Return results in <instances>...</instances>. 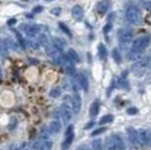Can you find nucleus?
Returning <instances> with one entry per match:
<instances>
[{
  "instance_id": "f257e3e1",
  "label": "nucleus",
  "mask_w": 151,
  "mask_h": 150,
  "mask_svg": "<svg viewBox=\"0 0 151 150\" xmlns=\"http://www.w3.org/2000/svg\"><path fill=\"white\" fill-rule=\"evenodd\" d=\"M126 20L132 25H141L142 23V15L137 6H129L125 12Z\"/></svg>"
},
{
  "instance_id": "412c9836",
  "label": "nucleus",
  "mask_w": 151,
  "mask_h": 150,
  "mask_svg": "<svg viewBox=\"0 0 151 150\" xmlns=\"http://www.w3.org/2000/svg\"><path fill=\"white\" fill-rule=\"evenodd\" d=\"M73 138H75V133H70V134H65V139H64V142L62 144V148L63 149H65V148H68L71 142L73 141Z\"/></svg>"
},
{
  "instance_id": "1a4fd4ad",
  "label": "nucleus",
  "mask_w": 151,
  "mask_h": 150,
  "mask_svg": "<svg viewBox=\"0 0 151 150\" xmlns=\"http://www.w3.org/2000/svg\"><path fill=\"white\" fill-rule=\"evenodd\" d=\"M61 116H62L63 122L65 124L70 122L71 116H72V108L68 104H62V106H61Z\"/></svg>"
},
{
  "instance_id": "b1692460",
  "label": "nucleus",
  "mask_w": 151,
  "mask_h": 150,
  "mask_svg": "<svg viewBox=\"0 0 151 150\" xmlns=\"http://www.w3.org/2000/svg\"><path fill=\"white\" fill-rule=\"evenodd\" d=\"M112 56H113V59L115 60V62L121 63V61H122V56H121V53L119 52L117 49H114V50L112 51Z\"/></svg>"
},
{
  "instance_id": "2eb2a0df",
  "label": "nucleus",
  "mask_w": 151,
  "mask_h": 150,
  "mask_svg": "<svg viewBox=\"0 0 151 150\" xmlns=\"http://www.w3.org/2000/svg\"><path fill=\"white\" fill-rule=\"evenodd\" d=\"M49 131L51 133H59V132L61 131V123L59 122V121H52L49 125Z\"/></svg>"
},
{
  "instance_id": "6ab92c4d",
  "label": "nucleus",
  "mask_w": 151,
  "mask_h": 150,
  "mask_svg": "<svg viewBox=\"0 0 151 150\" xmlns=\"http://www.w3.org/2000/svg\"><path fill=\"white\" fill-rule=\"evenodd\" d=\"M9 53V49L8 45L5 42V40L0 38V56H7Z\"/></svg>"
},
{
  "instance_id": "39448f33",
  "label": "nucleus",
  "mask_w": 151,
  "mask_h": 150,
  "mask_svg": "<svg viewBox=\"0 0 151 150\" xmlns=\"http://www.w3.org/2000/svg\"><path fill=\"white\" fill-rule=\"evenodd\" d=\"M149 67H150V59L148 56L147 58H141V59H138V61L133 64L132 72L135 76L141 77Z\"/></svg>"
},
{
  "instance_id": "0eeeda50",
  "label": "nucleus",
  "mask_w": 151,
  "mask_h": 150,
  "mask_svg": "<svg viewBox=\"0 0 151 150\" xmlns=\"http://www.w3.org/2000/svg\"><path fill=\"white\" fill-rule=\"evenodd\" d=\"M138 132V140L139 144L141 146H148L151 142V133L147 129H139Z\"/></svg>"
},
{
  "instance_id": "f8f14e48",
  "label": "nucleus",
  "mask_w": 151,
  "mask_h": 150,
  "mask_svg": "<svg viewBox=\"0 0 151 150\" xmlns=\"http://www.w3.org/2000/svg\"><path fill=\"white\" fill-rule=\"evenodd\" d=\"M109 6H111L109 0H101L97 5V12L99 15H105L107 13V10L109 9Z\"/></svg>"
},
{
  "instance_id": "f03ea898",
  "label": "nucleus",
  "mask_w": 151,
  "mask_h": 150,
  "mask_svg": "<svg viewBox=\"0 0 151 150\" xmlns=\"http://www.w3.org/2000/svg\"><path fill=\"white\" fill-rule=\"evenodd\" d=\"M133 31L131 28H121L119 30V42L121 49L127 50L130 48V44H132Z\"/></svg>"
},
{
  "instance_id": "9d476101",
  "label": "nucleus",
  "mask_w": 151,
  "mask_h": 150,
  "mask_svg": "<svg viewBox=\"0 0 151 150\" xmlns=\"http://www.w3.org/2000/svg\"><path fill=\"white\" fill-rule=\"evenodd\" d=\"M31 147L33 148V149L47 150V149H51L52 144H51V142L47 140V139H41V140H38V141H35Z\"/></svg>"
},
{
  "instance_id": "423d86ee",
  "label": "nucleus",
  "mask_w": 151,
  "mask_h": 150,
  "mask_svg": "<svg viewBox=\"0 0 151 150\" xmlns=\"http://www.w3.org/2000/svg\"><path fill=\"white\" fill-rule=\"evenodd\" d=\"M105 142H106L107 149L120 150V149H124V148H125L124 142H123L122 138H121L119 134H111L109 137H107Z\"/></svg>"
},
{
  "instance_id": "72a5a7b5",
  "label": "nucleus",
  "mask_w": 151,
  "mask_h": 150,
  "mask_svg": "<svg viewBox=\"0 0 151 150\" xmlns=\"http://www.w3.org/2000/svg\"><path fill=\"white\" fill-rule=\"evenodd\" d=\"M111 28H112V24H108V25H107L106 27H105V32H106V33H107V32L109 31Z\"/></svg>"
},
{
  "instance_id": "2f4dec72",
  "label": "nucleus",
  "mask_w": 151,
  "mask_h": 150,
  "mask_svg": "<svg viewBox=\"0 0 151 150\" xmlns=\"http://www.w3.org/2000/svg\"><path fill=\"white\" fill-rule=\"evenodd\" d=\"M42 7H36V8H34L33 9V13H40V12H42Z\"/></svg>"
},
{
  "instance_id": "f3484780",
  "label": "nucleus",
  "mask_w": 151,
  "mask_h": 150,
  "mask_svg": "<svg viewBox=\"0 0 151 150\" xmlns=\"http://www.w3.org/2000/svg\"><path fill=\"white\" fill-rule=\"evenodd\" d=\"M51 43L53 44V45H54L57 49H59L60 51H62L63 49L65 48V45H67L65 42L63 41L62 38H52V42H51Z\"/></svg>"
},
{
  "instance_id": "ddd939ff",
  "label": "nucleus",
  "mask_w": 151,
  "mask_h": 150,
  "mask_svg": "<svg viewBox=\"0 0 151 150\" xmlns=\"http://www.w3.org/2000/svg\"><path fill=\"white\" fill-rule=\"evenodd\" d=\"M126 131H127V137H129L130 142L133 146H138L139 140H138V132H137V130H134L133 128H127Z\"/></svg>"
},
{
  "instance_id": "4be33fe9",
  "label": "nucleus",
  "mask_w": 151,
  "mask_h": 150,
  "mask_svg": "<svg viewBox=\"0 0 151 150\" xmlns=\"http://www.w3.org/2000/svg\"><path fill=\"white\" fill-rule=\"evenodd\" d=\"M61 88L60 87H54L51 89L50 92V96L51 97H53V98H58V97H60L61 96Z\"/></svg>"
},
{
  "instance_id": "4468645a",
  "label": "nucleus",
  "mask_w": 151,
  "mask_h": 150,
  "mask_svg": "<svg viewBox=\"0 0 151 150\" xmlns=\"http://www.w3.org/2000/svg\"><path fill=\"white\" fill-rule=\"evenodd\" d=\"M77 80H78V86H80L85 92L88 90V86H89L88 80H87L86 76L83 75V74H79V75H78V78H77Z\"/></svg>"
},
{
  "instance_id": "9b49d317",
  "label": "nucleus",
  "mask_w": 151,
  "mask_h": 150,
  "mask_svg": "<svg viewBox=\"0 0 151 150\" xmlns=\"http://www.w3.org/2000/svg\"><path fill=\"white\" fill-rule=\"evenodd\" d=\"M71 15H72V17L77 22H81L82 18H83V9H82L81 6H79V5H77L72 8V10H71Z\"/></svg>"
},
{
  "instance_id": "c85d7f7f",
  "label": "nucleus",
  "mask_w": 151,
  "mask_h": 150,
  "mask_svg": "<svg viewBox=\"0 0 151 150\" xmlns=\"http://www.w3.org/2000/svg\"><path fill=\"white\" fill-rule=\"evenodd\" d=\"M106 131V128H99V129H97V130H95L93 133H91V137H95V136H98V134H101V132Z\"/></svg>"
},
{
  "instance_id": "473e14b6",
  "label": "nucleus",
  "mask_w": 151,
  "mask_h": 150,
  "mask_svg": "<svg viewBox=\"0 0 151 150\" xmlns=\"http://www.w3.org/2000/svg\"><path fill=\"white\" fill-rule=\"evenodd\" d=\"M94 124H95V122H93V121H90V122H89L88 124H87L86 126H85V129H90V128H91V126H93Z\"/></svg>"
},
{
  "instance_id": "f704fd0d",
  "label": "nucleus",
  "mask_w": 151,
  "mask_h": 150,
  "mask_svg": "<svg viewBox=\"0 0 151 150\" xmlns=\"http://www.w3.org/2000/svg\"><path fill=\"white\" fill-rule=\"evenodd\" d=\"M15 22H16L15 19H12L10 22H8V25H13V23H15Z\"/></svg>"
},
{
  "instance_id": "a211bd4d",
  "label": "nucleus",
  "mask_w": 151,
  "mask_h": 150,
  "mask_svg": "<svg viewBox=\"0 0 151 150\" xmlns=\"http://www.w3.org/2000/svg\"><path fill=\"white\" fill-rule=\"evenodd\" d=\"M99 113V103L98 102H94L91 105H90V108H89V115L91 118H95L97 116Z\"/></svg>"
},
{
  "instance_id": "393cba45",
  "label": "nucleus",
  "mask_w": 151,
  "mask_h": 150,
  "mask_svg": "<svg viewBox=\"0 0 151 150\" xmlns=\"http://www.w3.org/2000/svg\"><path fill=\"white\" fill-rule=\"evenodd\" d=\"M27 43H28V45L31 46L32 49H38L40 45H41V43H40L38 40H36V41H35V40H28Z\"/></svg>"
},
{
  "instance_id": "bb28decb",
  "label": "nucleus",
  "mask_w": 151,
  "mask_h": 150,
  "mask_svg": "<svg viewBox=\"0 0 151 150\" xmlns=\"http://www.w3.org/2000/svg\"><path fill=\"white\" fill-rule=\"evenodd\" d=\"M93 148H94V149H101V140H94V141H93Z\"/></svg>"
},
{
  "instance_id": "cd10ccee",
  "label": "nucleus",
  "mask_w": 151,
  "mask_h": 150,
  "mask_svg": "<svg viewBox=\"0 0 151 150\" xmlns=\"http://www.w3.org/2000/svg\"><path fill=\"white\" fill-rule=\"evenodd\" d=\"M126 113H127L129 115H135V114H138V108H135V107H130V108L126 110Z\"/></svg>"
},
{
  "instance_id": "dca6fc26",
  "label": "nucleus",
  "mask_w": 151,
  "mask_h": 150,
  "mask_svg": "<svg viewBox=\"0 0 151 150\" xmlns=\"http://www.w3.org/2000/svg\"><path fill=\"white\" fill-rule=\"evenodd\" d=\"M67 56L69 58V60L72 63H78L80 61V58L78 56V53H77L75 50H72V49H70V50L67 52Z\"/></svg>"
},
{
  "instance_id": "aec40b11",
  "label": "nucleus",
  "mask_w": 151,
  "mask_h": 150,
  "mask_svg": "<svg viewBox=\"0 0 151 150\" xmlns=\"http://www.w3.org/2000/svg\"><path fill=\"white\" fill-rule=\"evenodd\" d=\"M98 56L101 58V60L105 61L107 59V50H106V46L104 44H99L98 45Z\"/></svg>"
},
{
  "instance_id": "e433bc0d",
  "label": "nucleus",
  "mask_w": 151,
  "mask_h": 150,
  "mask_svg": "<svg viewBox=\"0 0 151 150\" xmlns=\"http://www.w3.org/2000/svg\"><path fill=\"white\" fill-rule=\"evenodd\" d=\"M46 1H53V0H46Z\"/></svg>"
},
{
  "instance_id": "7ed1b4c3",
  "label": "nucleus",
  "mask_w": 151,
  "mask_h": 150,
  "mask_svg": "<svg viewBox=\"0 0 151 150\" xmlns=\"http://www.w3.org/2000/svg\"><path fill=\"white\" fill-rule=\"evenodd\" d=\"M44 27L40 25H35V24H22L19 25V31L23 32L25 35L29 36V38H37L40 34L45 33L43 32Z\"/></svg>"
},
{
  "instance_id": "20e7f679",
  "label": "nucleus",
  "mask_w": 151,
  "mask_h": 150,
  "mask_svg": "<svg viewBox=\"0 0 151 150\" xmlns=\"http://www.w3.org/2000/svg\"><path fill=\"white\" fill-rule=\"evenodd\" d=\"M150 43V36L149 35H145L141 38H137L135 41H132V45H131V51L141 54L143 51L148 48V45Z\"/></svg>"
},
{
  "instance_id": "c756f323",
  "label": "nucleus",
  "mask_w": 151,
  "mask_h": 150,
  "mask_svg": "<svg viewBox=\"0 0 151 150\" xmlns=\"http://www.w3.org/2000/svg\"><path fill=\"white\" fill-rule=\"evenodd\" d=\"M143 6L147 10H150L151 12V1H145V4H143Z\"/></svg>"
},
{
  "instance_id": "7c9ffc66",
  "label": "nucleus",
  "mask_w": 151,
  "mask_h": 150,
  "mask_svg": "<svg viewBox=\"0 0 151 150\" xmlns=\"http://www.w3.org/2000/svg\"><path fill=\"white\" fill-rule=\"evenodd\" d=\"M52 14H54L55 16H59L60 15V13H61V8H55V9H52V12H51Z\"/></svg>"
},
{
  "instance_id": "6e6552de",
  "label": "nucleus",
  "mask_w": 151,
  "mask_h": 150,
  "mask_svg": "<svg viewBox=\"0 0 151 150\" xmlns=\"http://www.w3.org/2000/svg\"><path fill=\"white\" fill-rule=\"evenodd\" d=\"M71 108L76 114H78L81 110V97L78 94V92H76L71 97Z\"/></svg>"
},
{
  "instance_id": "c9c22d12",
  "label": "nucleus",
  "mask_w": 151,
  "mask_h": 150,
  "mask_svg": "<svg viewBox=\"0 0 151 150\" xmlns=\"http://www.w3.org/2000/svg\"><path fill=\"white\" fill-rule=\"evenodd\" d=\"M2 77V70H1V66H0V78Z\"/></svg>"
},
{
  "instance_id": "5701e85b",
  "label": "nucleus",
  "mask_w": 151,
  "mask_h": 150,
  "mask_svg": "<svg viewBox=\"0 0 151 150\" xmlns=\"http://www.w3.org/2000/svg\"><path fill=\"white\" fill-rule=\"evenodd\" d=\"M114 120V116L112 114H107V115H104L101 120H99V123L101 124H106V123H111Z\"/></svg>"
},
{
  "instance_id": "a878e982",
  "label": "nucleus",
  "mask_w": 151,
  "mask_h": 150,
  "mask_svg": "<svg viewBox=\"0 0 151 150\" xmlns=\"http://www.w3.org/2000/svg\"><path fill=\"white\" fill-rule=\"evenodd\" d=\"M59 26H60V28H61V30H62V31L64 32V33H65L68 36H70V38L72 36V35H71V32H70V30L68 28V27H67V26L64 25L63 23H59Z\"/></svg>"
}]
</instances>
